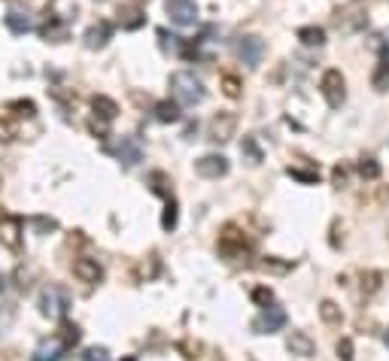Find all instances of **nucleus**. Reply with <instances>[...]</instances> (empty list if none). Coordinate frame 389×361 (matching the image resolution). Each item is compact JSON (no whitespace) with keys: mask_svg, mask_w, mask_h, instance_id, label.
<instances>
[{"mask_svg":"<svg viewBox=\"0 0 389 361\" xmlns=\"http://www.w3.org/2000/svg\"><path fill=\"white\" fill-rule=\"evenodd\" d=\"M64 353H67V346L61 343V337H52V340H43V343L34 349L31 361H61Z\"/></svg>","mask_w":389,"mask_h":361,"instance_id":"obj_16","label":"nucleus"},{"mask_svg":"<svg viewBox=\"0 0 389 361\" xmlns=\"http://www.w3.org/2000/svg\"><path fill=\"white\" fill-rule=\"evenodd\" d=\"M381 46H383V49H389V27H386V31L381 34Z\"/></svg>","mask_w":389,"mask_h":361,"instance_id":"obj_40","label":"nucleus"},{"mask_svg":"<svg viewBox=\"0 0 389 361\" xmlns=\"http://www.w3.org/2000/svg\"><path fill=\"white\" fill-rule=\"evenodd\" d=\"M362 289H365V292H377V289H381V273H368V276H362Z\"/></svg>","mask_w":389,"mask_h":361,"instance_id":"obj_36","label":"nucleus"},{"mask_svg":"<svg viewBox=\"0 0 389 361\" xmlns=\"http://www.w3.org/2000/svg\"><path fill=\"white\" fill-rule=\"evenodd\" d=\"M386 346H389V331H386Z\"/></svg>","mask_w":389,"mask_h":361,"instance_id":"obj_44","label":"nucleus"},{"mask_svg":"<svg viewBox=\"0 0 389 361\" xmlns=\"http://www.w3.org/2000/svg\"><path fill=\"white\" fill-rule=\"evenodd\" d=\"M298 40L304 46H322V43H326V31H322V27H317V25L298 27Z\"/></svg>","mask_w":389,"mask_h":361,"instance_id":"obj_21","label":"nucleus"},{"mask_svg":"<svg viewBox=\"0 0 389 361\" xmlns=\"http://www.w3.org/2000/svg\"><path fill=\"white\" fill-rule=\"evenodd\" d=\"M0 246L9 252L22 249V219L13 212H0Z\"/></svg>","mask_w":389,"mask_h":361,"instance_id":"obj_6","label":"nucleus"},{"mask_svg":"<svg viewBox=\"0 0 389 361\" xmlns=\"http://www.w3.org/2000/svg\"><path fill=\"white\" fill-rule=\"evenodd\" d=\"M128 4H137V6H140V4H146V0H128Z\"/></svg>","mask_w":389,"mask_h":361,"instance_id":"obj_42","label":"nucleus"},{"mask_svg":"<svg viewBox=\"0 0 389 361\" xmlns=\"http://www.w3.org/2000/svg\"><path fill=\"white\" fill-rule=\"evenodd\" d=\"M240 152L249 158V164H262V149L256 146L253 137H244V146H240Z\"/></svg>","mask_w":389,"mask_h":361,"instance_id":"obj_27","label":"nucleus"},{"mask_svg":"<svg viewBox=\"0 0 389 361\" xmlns=\"http://www.w3.org/2000/svg\"><path fill=\"white\" fill-rule=\"evenodd\" d=\"M73 276H77L79 282L95 285V282L104 280V271H100V264L95 258H77V261H73Z\"/></svg>","mask_w":389,"mask_h":361,"instance_id":"obj_14","label":"nucleus"},{"mask_svg":"<svg viewBox=\"0 0 389 361\" xmlns=\"http://www.w3.org/2000/svg\"><path fill=\"white\" fill-rule=\"evenodd\" d=\"M194 170H198V177H204V179H219L228 173V158L225 155H204V158L194 161Z\"/></svg>","mask_w":389,"mask_h":361,"instance_id":"obj_11","label":"nucleus"},{"mask_svg":"<svg viewBox=\"0 0 389 361\" xmlns=\"http://www.w3.org/2000/svg\"><path fill=\"white\" fill-rule=\"evenodd\" d=\"M6 113H13V116H18V118H31V116H37V104L34 100H9L6 104Z\"/></svg>","mask_w":389,"mask_h":361,"instance_id":"obj_24","label":"nucleus"},{"mask_svg":"<svg viewBox=\"0 0 389 361\" xmlns=\"http://www.w3.org/2000/svg\"><path fill=\"white\" fill-rule=\"evenodd\" d=\"M91 109H95V118H100V122H113V118L119 116L116 100L107 97V95H95V97H91Z\"/></svg>","mask_w":389,"mask_h":361,"instance_id":"obj_19","label":"nucleus"},{"mask_svg":"<svg viewBox=\"0 0 389 361\" xmlns=\"http://www.w3.org/2000/svg\"><path fill=\"white\" fill-rule=\"evenodd\" d=\"M43 4H52V0H43Z\"/></svg>","mask_w":389,"mask_h":361,"instance_id":"obj_45","label":"nucleus"},{"mask_svg":"<svg viewBox=\"0 0 389 361\" xmlns=\"http://www.w3.org/2000/svg\"><path fill=\"white\" fill-rule=\"evenodd\" d=\"M283 325H286V313L280 307H265L253 328H256V334H274V331H280Z\"/></svg>","mask_w":389,"mask_h":361,"instance_id":"obj_12","label":"nucleus"},{"mask_svg":"<svg viewBox=\"0 0 389 361\" xmlns=\"http://www.w3.org/2000/svg\"><path fill=\"white\" fill-rule=\"evenodd\" d=\"M110 36H113V25L100 18V22H95L86 31V46L88 49H104V46L110 43Z\"/></svg>","mask_w":389,"mask_h":361,"instance_id":"obj_15","label":"nucleus"},{"mask_svg":"<svg viewBox=\"0 0 389 361\" xmlns=\"http://www.w3.org/2000/svg\"><path fill=\"white\" fill-rule=\"evenodd\" d=\"M286 173H289L292 179H298V182H319V170H301V168H286Z\"/></svg>","mask_w":389,"mask_h":361,"instance_id":"obj_32","label":"nucleus"},{"mask_svg":"<svg viewBox=\"0 0 389 361\" xmlns=\"http://www.w3.org/2000/svg\"><path fill=\"white\" fill-rule=\"evenodd\" d=\"M34 225H37V228H43V231H46V228H49V231H52V228H58V225H55V219H34Z\"/></svg>","mask_w":389,"mask_h":361,"instance_id":"obj_38","label":"nucleus"},{"mask_svg":"<svg viewBox=\"0 0 389 361\" xmlns=\"http://www.w3.org/2000/svg\"><path fill=\"white\" fill-rule=\"evenodd\" d=\"M37 31H40V36L46 43H64L67 40V22H64L58 13H46V18L40 22Z\"/></svg>","mask_w":389,"mask_h":361,"instance_id":"obj_10","label":"nucleus"},{"mask_svg":"<svg viewBox=\"0 0 389 361\" xmlns=\"http://www.w3.org/2000/svg\"><path fill=\"white\" fill-rule=\"evenodd\" d=\"M344 182H347V170H344V168H335V185L341 189Z\"/></svg>","mask_w":389,"mask_h":361,"instance_id":"obj_39","label":"nucleus"},{"mask_svg":"<svg viewBox=\"0 0 389 361\" xmlns=\"http://www.w3.org/2000/svg\"><path fill=\"white\" fill-rule=\"evenodd\" d=\"M98 4H100V0H98Z\"/></svg>","mask_w":389,"mask_h":361,"instance_id":"obj_46","label":"nucleus"},{"mask_svg":"<svg viewBox=\"0 0 389 361\" xmlns=\"http://www.w3.org/2000/svg\"><path fill=\"white\" fill-rule=\"evenodd\" d=\"M262 55H265L262 36L246 34V36H240V40H237V58L244 61L246 67H258V64H262Z\"/></svg>","mask_w":389,"mask_h":361,"instance_id":"obj_7","label":"nucleus"},{"mask_svg":"<svg viewBox=\"0 0 389 361\" xmlns=\"http://www.w3.org/2000/svg\"><path fill=\"white\" fill-rule=\"evenodd\" d=\"M371 86H374V91H386L389 88V55H386V58H381V64L374 67Z\"/></svg>","mask_w":389,"mask_h":361,"instance_id":"obj_22","label":"nucleus"},{"mask_svg":"<svg viewBox=\"0 0 389 361\" xmlns=\"http://www.w3.org/2000/svg\"><path fill=\"white\" fill-rule=\"evenodd\" d=\"M338 358L341 361H353V340H350V337H344L338 343Z\"/></svg>","mask_w":389,"mask_h":361,"instance_id":"obj_35","label":"nucleus"},{"mask_svg":"<svg viewBox=\"0 0 389 361\" xmlns=\"http://www.w3.org/2000/svg\"><path fill=\"white\" fill-rule=\"evenodd\" d=\"M219 86H222V95H225V97H231V100H235V97H240V88H244V86H240V79L235 76V73H222Z\"/></svg>","mask_w":389,"mask_h":361,"instance_id":"obj_25","label":"nucleus"},{"mask_svg":"<svg viewBox=\"0 0 389 361\" xmlns=\"http://www.w3.org/2000/svg\"><path fill=\"white\" fill-rule=\"evenodd\" d=\"M82 361H113V358H110L107 346H88L86 353H82Z\"/></svg>","mask_w":389,"mask_h":361,"instance_id":"obj_33","label":"nucleus"},{"mask_svg":"<svg viewBox=\"0 0 389 361\" xmlns=\"http://www.w3.org/2000/svg\"><path fill=\"white\" fill-rule=\"evenodd\" d=\"M237 131V116L235 113H216L210 118V140L216 143H228Z\"/></svg>","mask_w":389,"mask_h":361,"instance_id":"obj_9","label":"nucleus"},{"mask_svg":"<svg viewBox=\"0 0 389 361\" xmlns=\"http://www.w3.org/2000/svg\"><path fill=\"white\" fill-rule=\"evenodd\" d=\"M171 91H173V97H177L183 107H198V104H204V97H207L204 82L189 70L173 73V76H171Z\"/></svg>","mask_w":389,"mask_h":361,"instance_id":"obj_1","label":"nucleus"},{"mask_svg":"<svg viewBox=\"0 0 389 361\" xmlns=\"http://www.w3.org/2000/svg\"><path fill=\"white\" fill-rule=\"evenodd\" d=\"M4 22H6V27H9V31H13V34H18V36L31 31V18H27L25 13H18V9H9Z\"/></svg>","mask_w":389,"mask_h":361,"instance_id":"obj_20","label":"nucleus"},{"mask_svg":"<svg viewBox=\"0 0 389 361\" xmlns=\"http://www.w3.org/2000/svg\"><path fill=\"white\" fill-rule=\"evenodd\" d=\"M161 228L164 231L177 228V200H173V198H168V207H164V216H161Z\"/></svg>","mask_w":389,"mask_h":361,"instance_id":"obj_28","label":"nucleus"},{"mask_svg":"<svg viewBox=\"0 0 389 361\" xmlns=\"http://www.w3.org/2000/svg\"><path fill=\"white\" fill-rule=\"evenodd\" d=\"M6 289V280H4V273H0V292H4Z\"/></svg>","mask_w":389,"mask_h":361,"instance_id":"obj_41","label":"nucleus"},{"mask_svg":"<svg viewBox=\"0 0 389 361\" xmlns=\"http://www.w3.org/2000/svg\"><path fill=\"white\" fill-rule=\"evenodd\" d=\"M319 88H322V97H326V104L331 109H338L347 100V82H344V73H341V70H326V73H322Z\"/></svg>","mask_w":389,"mask_h":361,"instance_id":"obj_4","label":"nucleus"},{"mask_svg":"<svg viewBox=\"0 0 389 361\" xmlns=\"http://www.w3.org/2000/svg\"><path fill=\"white\" fill-rule=\"evenodd\" d=\"M253 301L262 304V307H268V304L274 301V294H271V289H256V292H253Z\"/></svg>","mask_w":389,"mask_h":361,"instance_id":"obj_37","label":"nucleus"},{"mask_svg":"<svg viewBox=\"0 0 389 361\" xmlns=\"http://www.w3.org/2000/svg\"><path fill=\"white\" fill-rule=\"evenodd\" d=\"M219 252L222 255H244L246 252V237H244V231H240L237 225H225L222 228V234H219Z\"/></svg>","mask_w":389,"mask_h":361,"instance_id":"obj_8","label":"nucleus"},{"mask_svg":"<svg viewBox=\"0 0 389 361\" xmlns=\"http://www.w3.org/2000/svg\"><path fill=\"white\" fill-rule=\"evenodd\" d=\"M15 137H18L15 122H9L6 116H0V143H13Z\"/></svg>","mask_w":389,"mask_h":361,"instance_id":"obj_30","label":"nucleus"},{"mask_svg":"<svg viewBox=\"0 0 389 361\" xmlns=\"http://www.w3.org/2000/svg\"><path fill=\"white\" fill-rule=\"evenodd\" d=\"M70 310V294L61 289V285H49L40 294V313L46 319H64Z\"/></svg>","mask_w":389,"mask_h":361,"instance_id":"obj_2","label":"nucleus"},{"mask_svg":"<svg viewBox=\"0 0 389 361\" xmlns=\"http://www.w3.org/2000/svg\"><path fill=\"white\" fill-rule=\"evenodd\" d=\"M338 27L341 31H362V27L368 25V4L365 0H350V4H344L338 9Z\"/></svg>","mask_w":389,"mask_h":361,"instance_id":"obj_3","label":"nucleus"},{"mask_svg":"<svg viewBox=\"0 0 389 361\" xmlns=\"http://www.w3.org/2000/svg\"><path fill=\"white\" fill-rule=\"evenodd\" d=\"M289 353L301 355V358H310V355H317V343H313V337L308 334V331H292L289 334Z\"/></svg>","mask_w":389,"mask_h":361,"instance_id":"obj_17","label":"nucleus"},{"mask_svg":"<svg viewBox=\"0 0 389 361\" xmlns=\"http://www.w3.org/2000/svg\"><path fill=\"white\" fill-rule=\"evenodd\" d=\"M116 155H119V161H122L125 168H137V164L143 161V146H140L137 137H122V140H119Z\"/></svg>","mask_w":389,"mask_h":361,"instance_id":"obj_13","label":"nucleus"},{"mask_svg":"<svg viewBox=\"0 0 389 361\" xmlns=\"http://www.w3.org/2000/svg\"><path fill=\"white\" fill-rule=\"evenodd\" d=\"M155 118L159 122H180V107L171 100H161V104H155Z\"/></svg>","mask_w":389,"mask_h":361,"instance_id":"obj_23","label":"nucleus"},{"mask_svg":"<svg viewBox=\"0 0 389 361\" xmlns=\"http://www.w3.org/2000/svg\"><path fill=\"white\" fill-rule=\"evenodd\" d=\"M122 361H137V358H134V355H125V358H122Z\"/></svg>","mask_w":389,"mask_h":361,"instance_id":"obj_43","label":"nucleus"},{"mask_svg":"<svg viewBox=\"0 0 389 361\" xmlns=\"http://www.w3.org/2000/svg\"><path fill=\"white\" fill-rule=\"evenodd\" d=\"M359 173H362L365 179H377L381 177V164H377V158H362L359 161Z\"/></svg>","mask_w":389,"mask_h":361,"instance_id":"obj_31","label":"nucleus"},{"mask_svg":"<svg viewBox=\"0 0 389 361\" xmlns=\"http://www.w3.org/2000/svg\"><path fill=\"white\" fill-rule=\"evenodd\" d=\"M164 13L177 27H192L198 25V4L194 0H164Z\"/></svg>","mask_w":389,"mask_h":361,"instance_id":"obj_5","label":"nucleus"},{"mask_svg":"<svg viewBox=\"0 0 389 361\" xmlns=\"http://www.w3.org/2000/svg\"><path fill=\"white\" fill-rule=\"evenodd\" d=\"M319 316H322V322H329V325H338V322H341V307L335 301H322L319 304Z\"/></svg>","mask_w":389,"mask_h":361,"instance_id":"obj_26","label":"nucleus"},{"mask_svg":"<svg viewBox=\"0 0 389 361\" xmlns=\"http://www.w3.org/2000/svg\"><path fill=\"white\" fill-rule=\"evenodd\" d=\"M119 25L125 27V31H137V27H143L146 25V15H143V9L137 6V4H128V6H119Z\"/></svg>","mask_w":389,"mask_h":361,"instance_id":"obj_18","label":"nucleus"},{"mask_svg":"<svg viewBox=\"0 0 389 361\" xmlns=\"http://www.w3.org/2000/svg\"><path fill=\"white\" fill-rule=\"evenodd\" d=\"M58 337H61V343L70 349V346H77V343H79V328H77V325H70V322H64Z\"/></svg>","mask_w":389,"mask_h":361,"instance_id":"obj_29","label":"nucleus"},{"mask_svg":"<svg viewBox=\"0 0 389 361\" xmlns=\"http://www.w3.org/2000/svg\"><path fill=\"white\" fill-rule=\"evenodd\" d=\"M150 182H152V191H159V194H164V198H171V189H168V177H164L161 170H155L152 177H150Z\"/></svg>","mask_w":389,"mask_h":361,"instance_id":"obj_34","label":"nucleus"}]
</instances>
